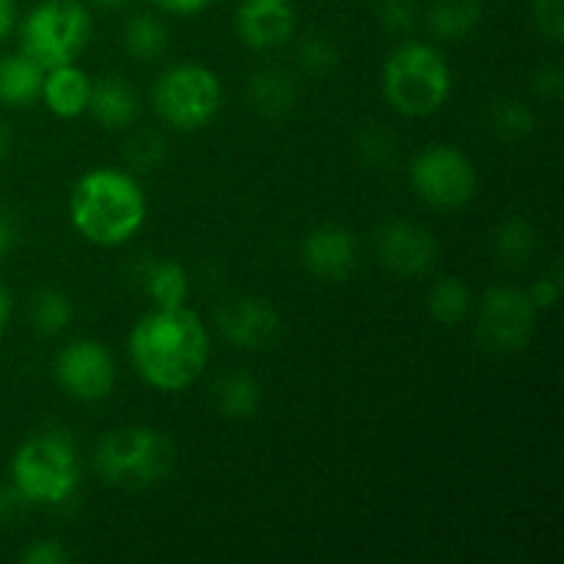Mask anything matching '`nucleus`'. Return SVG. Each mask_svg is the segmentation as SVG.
<instances>
[{
  "instance_id": "26",
  "label": "nucleus",
  "mask_w": 564,
  "mask_h": 564,
  "mask_svg": "<svg viewBox=\"0 0 564 564\" xmlns=\"http://www.w3.org/2000/svg\"><path fill=\"white\" fill-rule=\"evenodd\" d=\"M490 127L505 141H523L534 130V113L521 99H499L490 108Z\"/></svg>"
},
{
  "instance_id": "29",
  "label": "nucleus",
  "mask_w": 564,
  "mask_h": 564,
  "mask_svg": "<svg viewBox=\"0 0 564 564\" xmlns=\"http://www.w3.org/2000/svg\"><path fill=\"white\" fill-rule=\"evenodd\" d=\"M532 17L538 31L551 42L564 39V0H532Z\"/></svg>"
},
{
  "instance_id": "8",
  "label": "nucleus",
  "mask_w": 564,
  "mask_h": 564,
  "mask_svg": "<svg viewBox=\"0 0 564 564\" xmlns=\"http://www.w3.org/2000/svg\"><path fill=\"white\" fill-rule=\"evenodd\" d=\"M413 191L438 209L466 207L477 193V171L471 160L452 147H430L411 165Z\"/></svg>"
},
{
  "instance_id": "10",
  "label": "nucleus",
  "mask_w": 564,
  "mask_h": 564,
  "mask_svg": "<svg viewBox=\"0 0 564 564\" xmlns=\"http://www.w3.org/2000/svg\"><path fill=\"white\" fill-rule=\"evenodd\" d=\"M55 380L75 400L99 402L113 391L116 361L108 347L99 341H69L55 358Z\"/></svg>"
},
{
  "instance_id": "36",
  "label": "nucleus",
  "mask_w": 564,
  "mask_h": 564,
  "mask_svg": "<svg viewBox=\"0 0 564 564\" xmlns=\"http://www.w3.org/2000/svg\"><path fill=\"white\" fill-rule=\"evenodd\" d=\"M17 242H20V229H17L14 218L0 213V259L9 257V253L17 248Z\"/></svg>"
},
{
  "instance_id": "1",
  "label": "nucleus",
  "mask_w": 564,
  "mask_h": 564,
  "mask_svg": "<svg viewBox=\"0 0 564 564\" xmlns=\"http://www.w3.org/2000/svg\"><path fill=\"white\" fill-rule=\"evenodd\" d=\"M130 361L143 383L158 391H185L209 361V330L187 306L154 308L130 334Z\"/></svg>"
},
{
  "instance_id": "23",
  "label": "nucleus",
  "mask_w": 564,
  "mask_h": 564,
  "mask_svg": "<svg viewBox=\"0 0 564 564\" xmlns=\"http://www.w3.org/2000/svg\"><path fill=\"white\" fill-rule=\"evenodd\" d=\"M494 251L505 264H527L538 251V231L527 218H507L494 235Z\"/></svg>"
},
{
  "instance_id": "15",
  "label": "nucleus",
  "mask_w": 564,
  "mask_h": 564,
  "mask_svg": "<svg viewBox=\"0 0 564 564\" xmlns=\"http://www.w3.org/2000/svg\"><path fill=\"white\" fill-rule=\"evenodd\" d=\"M91 77L72 61V64L53 66L44 69L42 83V102L47 110L58 119H77L88 110V99H91Z\"/></svg>"
},
{
  "instance_id": "37",
  "label": "nucleus",
  "mask_w": 564,
  "mask_h": 564,
  "mask_svg": "<svg viewBox=\"0 0 564 564\" xmlns=\"http://www.w3.org/2000/svg\"><path fill=\"white\" fill-rule=\"evenodd\" d=\"M25 505L28 501L22 499L20 490H17L14 485L6 490H0V521H9V518H14Z\"/></svg>"
},
{
  "instance_id": "12",
  "label": "nucleus",
  "mask_w": 564,
  "mask_h": 564,
  "mask_svg": "<svg viewBox=\"0 0 564 564\" xmlns=\"http://www.w3.org/2000/svg\"><path fill=\"white\" fill-rule=\"evenodd\" d=\"M218 328L229 345L240 350H262L279 336L281 319L273 303L248 295L229 301L220 308Z\"/></svg>"
},
{
  "instance_id": "33",
  "label": "nucleus",
  "mask_w": 564,
  "mask_h": 564,
  "mask_svg": "<svg viewBox=\"0 0 564 564\" xmlns=\"http://www.w3.org/2000/svg\"><path fill=\"white\" fill-rule=\"evenodd\" d=\"M534 94L543 99H560L562 91H564V72L562 66L556 64H545L540 66L538 72H534Z\"/></svg>"
},
{
  "instance_id": "24",
  "label": "nucleus",
  "mask_w": 564,
  "mask_h": 564,
  "mask_svg": "<svg viewBox=\"0 0 564 564\" xmlns=\"http://www.w3.org/2000/svg\"><path fill=\"white\" fill-rule=\"evenodd\" d=\"M468 308H471V292L463 284L460 279H446L435 281L433 290L427 295V312L438 319L441 325H457L466 319Z\"/></svg>"
},
{
  "instance_id": "9",
  "label": "nucleus",
  "mask_w": 564,
  "mask_h": 564,
  "mask_svg": "<svg viewBox=\"0 0 564 564\" xmlns=\"http://www.w3.org/2000/svg\"><path fill=\"white\" fill-rule=\"evenodd\" d=\"M538 308L516 286H494L482 295L477 317V336L488 350L518 352L529 345Z\"/></svg>"
},
{
  "instance_id": "6",
  "label": "nucleus",
  "mask_w": 564,
  "mask_h": 564,
  "mask_svg": "<svg viewBox=\"0 0 564 564\" xmlns=\"http://www.w3.org/2000/svg\"><path fill=\"white\" fill-rule=\"evenodd\" d=\"M91 36V14L80 0H44L20 28L22 53L42 69L72 64Z\"/></svg>"
},
{
  "instance_id": "5",
  "label": "nucleus",
  "mask_w": 564,
  "mask_h": 564,
  "mask_svg": "<svg viewBox=\"0 0 564 564\" xmlns=\"http://www.w3.org/2000/svg\"><path fill=\"white\" fill-rule=\"evenodd\" d=\"M174 449L169 438L152 427H121L105 435L94 452L99 479L121 488H147L171 471Z\"/></svg>"
},
{
  "instance_id": "2",
  "label": "nucleus",
  "mask_w": 564,
  "mask_h": 564,
  "mask_svg": "<svg viewBox=\"0 0 564 564\" xmlns=\"http://www.w3.org/2000/svg\"><path fill=\"white\" fill-rule=\"evenodd\" d=\"M147 193L138 180L119 169H94L75 182L69 218L77 235L94 246L127 242L147 224Z\"/></svg>"
},
{
  "instance_id": "40",
  "label": "nucleus",
  "mask_w": 564,
  "mask_h": 564,
  "mask_svg": "<svg viewBox=\"0 0 564 564\" xmlns=\"http://www.w3.org/2000/svg\"><path fill=\"white\" fill-rule=\"evenodd\" d=\"M94 6L102 11H121L130 6V0H94Z\"/></svg>"
},
{
  "instance_id": "18",
  "label": "nucleus",
  "mask_w": 564,
  "mask_h": 564,
  "mask_svg": "<svg viewBox=\"0 0 564 564\" xmlns=\"http://www.w3.org/2000/svg\"><path fill=\"white\" fill-rule=\"evenodd\" d=\"M248 102L264 119H281L297 102V83L284 69H262L248 83Z\"/></svg>"
},
{
  "instance_id": "13",
  "label": "nucleus",
  "mask_w": 564,
  "mask_h": 564,
  "mask_svg": "<svg viewBox=\"0 0 564 564\" xmlns=\"http://www.w3.org/2000/svg\"><path fill=\"white\" fill-rule=\"evenodd\" d=\"M235 25L246 47L273 50L295 33V9L290 0H240Z\"/></svg>"
},
{
  "instance_id": "19",
  "label": "nucleus",
  "mask_w": 564,
  "mask_h": 564,
  "mask_svg": "<svg viewBox=\"0 0 564 564\" xmlns=\"http://www.w3.org/2000/svg\"><path fill=\"white\" fill-rule=\"evenodd\" d=\"M482 22V0H438L427 11V28L438 39L460 42Z\"/></svg>"
},
{
  "instance_id": "31",
  "label": "nucleus",
  "mask_w": 564,
  "mask_h": 564,
  "mask_svg": "<svg viewBox=\"0 0 564 564\" xmlns=\"http://www.w3.org/2000/svg\"><path fill=\"white\" fill-rule=\"evenodd\" d=\"M163 158H165V143L163 138L154 135V132H141V135L130 143V160L132 165H138V169L143 171L154 169Z\"/></svg>"
},
{
  "instance_id": "25",
  "label": "nucleus",
  "mask_w": 564,
  "mask_h": 564,
  "mask_svg": "<svg viewBox=\"0 0 564 564\" xmlns=\"http://www.w3.org/2000/svg\"><path fill=\"white\" fill-rule=\"evenodd\" d=\"M72 323V301L58 290H42L33 295L31 325L42 336H58Z\"/></svg>"
},
{
  "instance_id": "17",
  "label": "nucleus",
  "mask_w": 564,
  "mask_h": 564,
  "mask_svg": "<svg viewBox=\"0 0 564 564\" xmlns=\"http://www.w3.org/2000/svg\"><path fill=\"white\" fill-rule=\"evenodd\" d=\"M44 69L25 53L0 55V105L28 108L42 97Z\"/></svg>"
},
{
  "instance_id": "38",
  "label": "nucleus",
  "mask_w": 564,
  "mask_h": 564,
  "mask_svg": "<svg viewBox=\"0 0 564 564\" xmlns=\"http://www.w3.org/2000/svg\"><path fill=\"white\" fill-rule=\"evenodd\" d=\"M17 22V3L14 0H0V42L14 31Z\"/></svg>"
},
{
  "instance_id": "3",
  "label": "nucleus",
  "mask_w": 564,
  "mask_h": 564,
  "mask_svg": "<svg viewBox=\"0 0 564 564\" xmlns=\"http://www.w3.org/2000/svg\"><path fill=\"white\" fill-rule=\"evenodd\" d=\"M452 72L444 55L424 42H408L383 66V97L402 116H430L449 99Z\"/></svg>"
},
{
  "instance_id": "30",
  "label": "nucleus",
  "mask_w": 564,
  "mask_h": 564,
  "mask_svg": "<svg viewBox=\"0 0 564 564\" xmlns=\"http://www.w3.org/2000/svg\"><path fill=\"white\" fill-rule=\"evenodd\" d=\"M358 149H361V158L367 165H375V169H383L386 163L394 160V138L386 130H367L358 141Z\"/></svg>"
},
{
  "instance_id": "20",
  "label": "nucleus",
  "mask_w": 564,
  "mask_h": 564,
  "mask_svg": "<svg viewBox=\"0 0 564 564\" xmlns=\"http://www.w3.org/2000/svg\"><path fill=\"white\" fill-rule=\"evenodd\" d=\"M215 405L226 419H242L257 416L259 405H262V386L251 372H229L215 383Z\"/></svg>"
},
{
  "instance_id": "11",
  "label": "nucleus",
  "mask_w": 564,
  "mask_h": 564,
  "mask_svg": "<svg viewBox=\"0 0 564 564\" xmlns=\"http://www.w3.org/2000/svg\"><path fill=\"white\" fill-rule=\"evenodd\" d=\"M375 248L383 262L394 275L402 279H416L433 270L438 259V242L424 226L411 224V220H391L380 226L375 237Z\"/></svg>"
},
{
  "instance_id": "35",
  "label": "nucleus",
  "mask_w": 564,
  "mask_h": 564,
  "mask_svg": "<svg viewBox=\"0 0 564 564\" xmlns=\"http://www.w3.org/2000/svg\"><path fill=\"white\" fill-rule=\"evenodd\" d=\"M154 3H158V9L169 11V14L191 17V14H198V11L207 9L213 0H154Z\"/></svg>"
},
{
  "instance_id": "14",
  "label": "nucleus",
  "mask_w": 564,
  "mask_h": 564,
  "mask_svg": "<svg viewBox=\"0 0 564 564\" xmlns=\"http://www.w3.org/2000/svg\"><path fill=\"white\" fill-rule=\"evenodd\" d=\"M358 259L356 240L341 226H319L303 240V264L325 281H341L352 273Z\"/></svg>"
},
{
  "instance_id": "27",
  "label": "nucleus",
  "mask_w": 564,
  "mask_h": 564,
  "mask_svg": "<svg viewBox=\"0 0 564 564\" xmlns=\"http://www.w3.org/2000/svg\"><path fill=\"white\" fill-rule=\"evenodd\" d=\"M297 61H301V66L308 75H328L339 64V50H336V44L328 36L312 33L297 47Z\"/></svg>"
},
{
  "instance_id": "28",
  "label": "nucleus",
  "mask_w": 564,
  "mask_h": 564,
  "mask_svg": "<svg viewBox=\"0 0 564 564\" xmlns=\"http://www.w3.org/2000/svg\"><path fill=\"white\" fill-rule=\"evenodd\" d=\"M380 22L391 33H408L419 22L416 0H380Z\"/></svg>"
},
{
  "instance_id": "7",
  "label": "nucleus",
  "mask_w": 564,
  "mask_h": 564,
  "mask_svg": "<svg viewBox=\"0 0 564 564\" xmlns=\"http://www.w3.org/2000/svg\"><path fill=\"white\" fill-rule=\"evenodd\" d=\"M224 102V88L218 75L207 66L180 64L158 77L152 91V105L160 119L182 132L207 127L218 116Z\"/></svg>"
},
{
  "instance_id": "32",
  "label": "nucleus",
  "mask_w": 564,
  "mask_h": 564,
  "mask_svg": "<svg viewBox=\"0 0 564 564\" xmlns=\"http://www.w3.org/2000/svg\"><path fill=\"white\" fill-rule=\"evenodd\" d=\"M22 564H69V551L55 540H36L20 554Z\"/></svg>"
},
{
  "instance_id": "39",
  "label": "nucleus",
  "mask_w": 564,
  "mask_h": 564,
  "mask_svg": "<svg viewBox=\"0 0 564 564\" xmlns=\"http://www.w3.org/2000/svg\"><path fill=\"white\" fill-rule=\"evenodd\" d=\"M9 319H11V295H9V290L0 284V336H3Z\"/></svg>"
},
{
  "instance_id": "21",
  "label": "nucleus",
  "mask_w": 564,
  "mask_h": 564,
  "mask_svg": "<svg viewBox=\"0 0 564 564\" xmlns=\"http://www.w3.org/2000/svg\"><path fill=\"white\" fill-rule=\"evenodd\" d=\"M143 290H147L154 308H180L191 297V279H187L182 264L163 259V262H152L147 268Z\"/></svg>"
},
{
  "instance_id": "4",
  "label": "nucleus",
  "mask_w": 564,
  "mask_h": 564,
  "mask_svg": "<svg viewBox=\"0 0 564 564\" xmlns=\"http://www.w3.org/2000/svg\"><path fill=\"white\" fill-rule=\"evenodd\" d=\"M11 485L28 505H64L80 485V460L64 433L28 438L11 460Z\"/></svg>"
},
{
  "instance_id": "22",
  "label": "nucleus",
  "mask_w": 564,
  "mask_h": 564,
  "mask_svg": "<svg viewBox=\"0 0 564 564\" xmlns=\"http://www.w3.org/2000/svg\"><path fill=\"white\" fill-rule=\"evenodd\" d=\"M169 31L152 14H135L124 28V47L138 61H158L169 50Z\"/></svg>"
},
{
  "instance_id": "16",
  "label": "nucleus",
  "mask_w": 564,
  "mask_h": 564,
  "mask_svg": "<svg viewBox=\"0 0 564 564\" xmlns=\"http://www.w3.org/2000/svg\"><path fill=\"white\" fill-rule=\"evenodd\" d=\"M88 110H91L94 121L102 124L105 130H124L141 113V99L124 77L108 75L91 83Z\"/></svg>"
},
{
  "instance_id": "41",
  "label": "nucleus",
  "mask_w": 564,
  "mask_h": 564,
  "mask_svg": "<svg viewBox=\"0 0 564 564\" xmlns=\"http://www.w3.org/2000/svg\"><path fill=\"white\" fill-rule=\"evenodd\" d=\"M6 147H9V132H6L3 121H0V158L6 154Z\"/></svg>"
},
{
  "instance_id": "34",
  "label": "nucleus",
  "mask_w": 564,
  "mask_h": 564,
  "mask_svg": "<svg viewBox=\"0 0 564 564\" xmlns=\"http://www.w3.org/2000/svg\"><path fill=\"white\" fill-rule=\"evenodd\" d=\"M560 279H556V275H543L540 281H534L532 290H527V295L538 312H549V308H554L556 301H560Z\"/></svg>"
}]
</instances>
